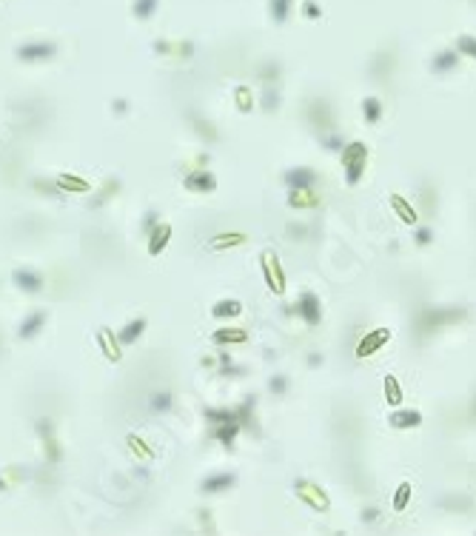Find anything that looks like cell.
<instances>
[{
  "mask_svg": "<svg viewBox=\"0 0 476 536\" xmlns=\"http://www.w3.org/2000/svg\"><path fill=\"white\" fill-rule=\"evenodd\" d=\"M37 431H41V436H43V448H49L46 459H49V462H60V448H57V439L52 436V423H49V419H41V423H37Z\"/></svg>",
  "mask_w": 476,
  "mask_h": 536,
  "instance_id": "cell-26",
  "label": "cell"
},
{
  "mask_svg": "<svg viewBox=\"0 0 476 536\" xmlns=\"http://www.w3.org/2000/svg\"><path fill=\"white\" fill-rule=\"evenodd\" d=\"M194 131L200 134L203 140H208V143H217V140H220V134H217V129L212 126V120H203V118H197V114H194Z\"/></svg>",
  "mask_w": 476,
  "mask_h": 536,
  "instance_id": "cell-39",
  "label": "cell"
},
{
  "mask_svg": "<svg viewBox=\"0 0 476 536\" xmlns=\"http://www.w3.org/2000/svg\"><path fill=\"white\" fill-rule=\"evenodd\" d=\"M260 263H262V277H265V285L269 291L282 297L285 289H288V280H285V271H282V263L277 257V252H262L260 254Z\"/></svg>",
  "mask_w": 476,
  "mask_h": 536,
  "instance_id": "cell-3",
  "label": "cell"
},
{
  "mask_svg": "<svg viewBox=\"0 0 476 536\" xmlns=\"http://www.w3.org/2000/svg\"><path fill=\"white\" fill-rule=\"evenodd\" d=\"M240 314H242V302L234 300V297L220 300L214 309H212V317H214V320H231V317H240Z\"/></svg>",
  "mask_w": 476,
  "mask_h": 536,
  "instance_id": "cell-29",
  "label": "cell"
},
{
  "mask_svg": "<svg viewBox=\"0 0 476 536\" xmlns=\"http://www.w3.org/2000/svg\"><path fill=\"white\" fill-rule=\"evenodd\" d=\"M260 109H262V111H269V114L280 109V91H277L274 86H265V89H262V100H260Z\"/></svg>",
  "mask_w": 476,
  "mask_h": 536,
  "instance_id": "cell-40",
  "label": "cell"
},
{
  "mask_svg": "<svg viewBox=\"0 0 476 536\" xmlns=\"http://www.w3.org/2000/svg\"><path fill=\"white\" fill-rule=\"evenodd\" d=\"M54 183H57V188H60V191H78V194L91 191V183L86 177H78V175H57Z\"/></svg>",
  "mask_w": 476,
  "mask_h": 536,
  "instance_id": "cell-28",
  "label": "cell"
},
{
  "mask_svg": "<svg viewBox=\"0 0 476 536\" xmlns=\"http://www.w3.org/2000/svg\"><path fill=\"white\" fill-rule=\"evenodd\" d=\"M319 205V194L314 188H297V191H288V208H317Z\"/></svg>",
  "mask_w": 476,
  "mask_h": 536,
  "instance_id": "cell-22",
  "label": "cell"
},
{
  "mask_svg": "<svg viewBox=\"0 0 476 536\" xmlns=\"http://www.w3.org/2000/svg\"><path fill=\"white\" fill-rule=\"evenodd\" d=\"M146 325H148V320L146 317H135V320H128L123 328L117 331V339H120V346L123 348H128V346H135V342L143 337V331H146Z\"/></svg>",
  "mask_w": 476,
  "mask_h": 536,
  "instance_id": "cell-18",
  "label": "cell"
},
{
  "mask_svg": "<svg viewBox=\"0 0 476 536\" xmlns=\"http://www.w3.org/2000/svg\"><path fill=\"white\" fill-rule=\"evenodd\" d=\"M111 109H114V114H126V111H128V103H126L123 98H117V100L111 103Z\"/></svg>",
  "mask_w": 476,
  "mask_h": 536,
  "instance_id": "cell-54",
  "label": "cell"
},
{
  "mask_svg": "<svg viewBox=\"0 0 476 536\" xmlns=\"http://www.w3.org/2000/svg\"><path fill=\"white\" fill-rule=\"evenodd\" d=\"M294 493H297V500L306 502L311 511H319V513L331 511V496L322 491L317 482H311V480H297L294 482Z\"/></svg>",
  "mask_w": 476,
  "mask_h": 536,
  "instance_id": "cell-4",
  "label": "cell"
},
{
  "mask_svg": "<svg viewBox=\"0 0 476 536\" xmlns=\"http://www.w3.org/2000/svg\"><path fill=\"white\" fill-rule=\"evenodd\" d=\"M339 160H342V175H345V183L351 188L359 186V180L365 177V168H368V146L363 140H351V143L342 146Z\"/></svg>",
  "mask_w": 476,
  "mask_h": 536,
  "instance_id": "cell-1",
  "label": "cell"
},
{
  "mask_svg": "<svg viewBox=\"0 0 476 536\" xmlns=\"http://www.w3.org/2000/svg\"><path fill=\"white\" fill-rule=\"evenodd\" d=\"M291 3H294V0H271V21H274L277 26H282L285 21H288Z\"/></svg>",
  "mask_w": 476,
  "mask_h": 536,
  "instance_id": "cell-36",
  "label": "cell"
},
{
  "mask_svg": "<svg viewBox=\"0 0 476 536\" xmlns=\"http://www.w3.org/2000/svg\"><path fill=\"white\" fill-rule=\"evenodd\" d=\"M388 425H391L394 431L420 428V425H422V411H416V408H396V411L388 416Z\"/></svg>",
  "mask_w": 476,
  "mask_h": 536,
  "instance_id": "cell-14",
  "label": "cell"
},
{
  "mask_svg": "<svg viewBox=\"0 0 476 536\" xmlns=\"http://www.w3.org/2000/svg\"><path fill=\"white\" fill-rule=\"evenodd\" d=\"M171 408H174V397H171L168 391H157L155 397H151V411L155 414H168Z\"/></svg>",
  "mask_w": 476,
  "mask_h": 536,
  "instance_id": "cell-38",
  "label": "cell"
},
{
  "mask_svg": "<svg viewBox=\"0 0 476 536\" xmlns=\"http://www.w3.org/2000/svg\"><path fill=\"white\" fill-rule=\"evenodd\" d=\"M413 243L420 245V248L431 245L433 243V228L431 225H413Z\"/></svg>",
  "mask_w": 476,
  "mask_h": 536,
  "instance_id": "cell-46",
  "label": "cell"
},
{
  "mask_svg": "<svg viewBox=\"0 0 476 536\" xmlns=\"http://www.w3.org/2000/svg\"><path fill=\"white\" fill-rule=\"evenodd\" d=\"M294 311H297V317L302 322L311 325V328H317V325L322 322V302H319V297L314 291H302L299 300L294 302Z\"/></svg>",
  "mask_w": 476,
  "mask_h": 536,
  "instance_id": "cell-8",
  "label": "cell"
},
{
  "mask_svg": "<svg viewBox=\"0 0 476 536\" xmlns=\"http://www.w3.org/2000/svg\"><path fill=\"white\" fill-rule=\"evenodd\" d=\"M155 49L157 54H177V57H194L197 46L192 41H183V43H168V41H155Z\"/></svg>",
  "mask_w": 476,
  "mask_h": 536,
  "instance_id": "cell-25",
  "label": "cell"
},
{
  "mask_svg": "<svg viewBox=\"0 0 476 536\" xmlns=\"http://www.w3.org/2000/svg\"><path fill=\"white\" fill-rule=\"evenodd\" d=\"M269 391L274 397H285V394H288V377H285V374H274L269 379Z\"/></svg>",
  "mask_w": 476,
  "mask_h": 536,
  "instance_id": "cell-47",
  "label": "cell"
},
{
  "mask_svg": "<svg viewBox=\"0 0 476 536\" xmlns=\"http://www.w3.org/2000/svg\"><path fill=\"white\" fill-rule=\"evenodd\" d=\"M460 52L456 49H442V52H436L433 54V60H431V71L433 74H451L460 69Z\"/></svg>",
  "mask_w": 476,
  "mask_h": 536,
  "instance_id": "cell-15",
  "label": "cell"
},
{
  "mask_svg": "<svg viewBox=\"0 0 476 536\" xmlns=\"http://www.w3.org/2000/svg\"><path fill=\"white\" fill-rule=\"evenodd\" d=\"M237 485V476L234 473H212V476H205V480L200 482V491L203 493H223V491H231Z\"/></svg>",
  "mask_w": 476,
  "mask_h": 536,
  "instance_id": "cell-17",
  "label": "cell"
},
{
  "mask_svg": "<svg viewBox=\"0 0 476 536\" xmlns=\"http://www.w3.org/2000/svg\"><path fill=\"white\" fill-rule=\"evenodd\" d=\"M411 502V482H399L396 485V493H394V511H405Z\"/></svg>",
  "mask_w": 476,
  "mask_h": 536,
  "instance_id": "cell-43",
  "label": "cell"
},
{
  "mask_svg": "<svg viewBox=\"0 0 476 536\" xmlns=\"http://www.w3.org/2000/svg\"><path fill=\"white\" fill-rule=\"evenodd\" d=\"M473 416H476V399H473Z\"/></svg>",
  "mask_w": 476,
  "mask_h": 536,
  "instance_id": "cell-56",
  "label": "cell"
},
{
  "mask_svg": "<svg viewBox=\"0 0 476 536\" xmlns=\"http://www.w3.org/2000/svg\"><path fill=\"white\" fill-rule=\"evenodd\" d=\"M302 14H306L308 21H319V17H322V9H319L317 0H302Z\"/></svg>",
  "mask_w": 476,
  "mask_h": 536,
  "instance_id": "cell-49",
  "label": "cell"
},
{
  "mask_svg": "<svg viewBox=\"0 0 476 536\" xmlns=\"http://www.w3.org/2000/svg\"><path fill=\"white\" fill-rule=\"evenodd\" d=\"M234 100H237V111H242V114H249L254 109V94H251L249 86H237L234 89Z\"/></svg>",
  "mask_w": 476,
  "mask_h": 536,
  "instance_id": "cell-37",
  "label": "cell"
},
{
  "mask_svg": "<svg viewBox=\"0 0 476 536\" xmlns=\"http://www.w3.org/2000/svg\"><path fill=\"white\" fill-rule=\"evenodd\" d=\"M171 234H174V228H171V223L160 220L151 232L146 234L148 237V257H160L166 252V245L171 243Z\"/></svg>",
  "mask_w": 476,
  "mask_h": 536,
  "instance_id": "cell-12",
  "label": "cell"
},
{
  "mask_svg": "<svg viewBox=\"0 0 476 536\" xmlns=\"http://www.w3.org/2000/svg\"><path fill=\"white\" fill-rule=\"evenodd\" d=\"M117 194H120V180H106L103 188L89 200V205H91V208H100V205H106L111 197H117Z\"/></svg>",
  "mask_w": 476,
  "mask_h": 536,
  "instance_id": "cell-31",
  "label": "cell"
},
{
  "mask_svg": "<svg viewBox=\"0 0 476 536\" xmlns=\"http://www.w3.org/2000/svg\"><path fill=\"white\" fill-rule=\"evenodd\" d=\"M308 366H311V368L322 366V357H319V354H308Z\"/></svg>",
  "mask_w": 476,
  "mask_h": 536,
  "instance_id": "cell-55",
  "label": "cell"
},
{
  "mask_svg": "<svg viewBox=\"0 0 476 536\" xmlns=\"http://www.w3.org/2000/svg\"><path fill=\"white\" fill-rule=\"evenodd\" d=\"M308 228L306 225H297V223H288V234H291V240H302V234H306Z\"/></svg>",
  "mask_w": 476,
  "mask_h": 536,
  "instance_id": "cell-52",
  "label": "cell"
},
{
  "mask_svg": "<svg viewBox=\"0 0 476 536\" xmlns=\"http://www.w3.org/2000/svg\"><path fill=\"white\" fill-rule=\"evenodd\" d=\"M205 419L212 425H220V423H231L234 416V408H205Z\"/></svg>",
  "mask_w": 476,
  "mask_h": 536,
  "instance_id": "cell-41",
  "label": "cell"
},
{
  "mask_svg": "<svg viewBox=\"0 0 476 536\" xmlns=\"http://www.w3.org/2000/svg\"><path fill=\"white\" fill-rule=\"evenodd\" d=\"M26 480V471L21 465H9L3 473H0V491H12Z\"/></svg>",
  "mask_w": 476,
  "mask_h": 536,
  "instance_id": "cell-32",
  "label": "cell"
},
{
  "mask_svg": "<svg viewBox=\"0 0 476 536\" xmlns=\"http://www.w3.org/2000/svg\"><path fill=\"white\" fill-rule=\"evenodd\" d=\"M391 337H394L391 328H371V331H365L363 337H359L356 348H354L356 359H365V357H374L376 351H383V346H385Z\"/></svg>",
  "mask_w": 476,
  "mask_h": 536,
  "instance_id": "cell-7",
  "label": "cell"
},
{
  "mask_svg": "<svg viewBox=\"0 0 476 536\" xmlns=\"http://www.w3.org/2000/svg\"><path fill=\"white\" fill-rule=\"evenodd\" d=\"M319 143L326 151H342V146H345V140H342V134L339 131H326V134H319Z\"/></svg>",
  "mask_w": 476,
  "mask_h": 536,
  "instance_id": "cell-44",
  "label": "cell"
},
{
  "mask_svg": "<svg viewBox=\"0 0 476 536\" xmlns=\"http://www.w3.org/2000/svg\"><path fill=\"white\" fill-rule=\"evenodd\" d=\"M257 78L265 83V86H271V83H277L280 78H282V63L280 60H262L260 63V69H257Z\"/></svg>",
  "mask_w": 476,
  "mask_h": 536,
  "instance_id": "cell-30",
  "label": "cell"
},
{
  "mask_svg": "<svg viewBox=\"0 0 476 536\" xmlns=\"http://www.w3.org/2000/svg\"><path fill=\"white\" fill-rule=\"evenodd\" d=\"M282 183L288 186V191H297V188H317L319 183V175L311 168V166H294L282 175Z\"/></svg>",
  "mask_w": 476,
  "mask_h": 536,
  "instance_id": "cell-10",
  "label": "cell"
},
{
  "mask_svg": "<svg viewBox=\"0 0 476 536\" xmlns=\"http://www.w3.org/2000/svg\"><path fill=\"white\" fill-rule=\"evenodd\" d=\"M98 346H100V351H103V357H106L109 362H120V359H123V346H120V339L114 337V331L106 328V325H100V328H98Z\"/></svg>",
  "mask_w": 476,
  "mask_h": 536,
  "instance_id": "cell-13",
  "label": "cell"
},
{
  "mask_svg": "<svg viewBox=\"0 0 476 536\" xmlns=\"http://www.w3.org/2000/svg\"><path fill=\"white\" fill-rule=\"evenodd\" d=\"M391 208H394V212L399 214V220H403L405 225H416V223H420V214H416V208L403 197V194H391Z\"/></svg>",
  "mask_w": 476,
  "mask_h": 536,
  "instance_id": "cell-24",
  "label": "cell"
},
{
  "mask_svg": "<svg viewBox=\"0 0 476 536\" xmlns=\"http://www.w3.org/2000/svg\"><path fill=\"white\" fill-rule=\"evenodd\" d=\"M0 346H3V339H0Z\"/></svg>",
  "mask_w": 476,
  "mask_h": 536,
  "instance_id": "cell-57",
  "label": "cell"
},
{
  "mask_svg": "<svg viewBox=\"0 0 476 536\" xmlns=\"http://www.w3.org/2000/svg\"><path fill=\"white\" fill-rule=\"evenodd\" d=\"M431 191H433V188H431L428 183H425L422 191H420V205H422V214H425V217H433V212H436V194L431 197Z\"/></svg>",
  "mask_w": 476,
  "mask_h": 536,
  "instance_id": "cell-45",
  "label": "cell"
},
{
  "mask_svg": "<svg viewBox=\"0 0 476 536\" xmlns=\"http://www.w3.org/2000/svg\"><path fill=\"white\" fill-rule=\"evenodd\" d=\"M214 346H245L249 342V331L245 328H217L212 334Z\"/></svg>",
  "mask_w": 476,
  "mask_h": 536,
  "instance_id": "cell-21",
  "label": "cell"
},
{
  "mask_svg": "<svg viewBox=\"0 0 476 536\" xmlns=\"http://www.w3.org/2000/svg\"><path fill=\"white\" fill-rule=\"evenodd\" d=\"M12 282H14L23 294H41V291L46 289L43 274L34 271V268H14V271H12Z\"/></svg>",
  "mask_w": 476,
  "mask_h": 536,
  "instance_id": "cell-11",
  "label": "cell"
},
{
  "mask_svg": "<svg viewBox=\"0 0 476 536\" xmlns=\"http://www.w3.org/2000/svg\"><path fill=\"white\" fill-rule=\"evenodd\" d=\"M306 120L319 131V134H326V131H331L334 129V106H331V100H326V98H311L308 100V106H306Z\"/></svg>",
  "mask_w": 476,
  "mask_h": 536,
  "instance_id": "cell-5",
  "label": "cell"
},
{
  "mask_svg": "<svg viewBox=\"0 0 476 536\" xmlns=\"http://www.w3.org/2000/svg\"><path fill=\"white\" fill-rule=\"evenodd\" d=\"M217 374H220V377H242L245 368H242V366H234V362H228V366H220V368H217Z\"/></svg>",
  "mask_w": 476,
  "mask_h": 536,
  "instance_id": "cell-51",
  "label": "cell"
},
{
  "mask_svg": "<svg viewBox=\"0 0 476 536\" xmlns=\"http://www.w3.org/2000/svg\"><path fill=\"white\" fill-rule=\"evenodd\" d=\"M183 186H185V191H192V194H212V191H217V177H214V171H208L203 166V168L188 171L183 177Z\"/></svg>",
  "mask_w": 476,
  "mask_h": 536,
  "instance_id": "cell-9",
  "label": "cell"
},
{
  "mask_svg": "<svg viewBox=\"0 0 476 536\" xmlns=\"http://www.w3.org/2000/svg\"><path fill=\"white\" fill-rule=\"evenodd\" d=\"M126 443H128V451L131 454H135L137 459H140V462H151V459H155V448H148L146 445V439H140V436H135V434H131L128 439H126Z\"/></svg>",
  "mask_w": 476,
  "mask_h": 536,
  "instance_id": "cell-33",
  "label": "cell"
},
{
  "mask_svg": "<svg viewBox=\"0 0 476 536\" xmlns=\"http://www.w3.org/2000/svg\"><path fill=\"white\" fill-rule=\"evenodd\" d=\"M383 388H385V402H388L391 408H399V405H403L405 391H403V386H399V379H396L394 374H385Z\"/></svg>",
  "mask_w": 476,
  "mask_h": 536,
  "instance_id": "cell-27",
  "label": "cell"
},
{
  "mask_svg": "<svg viewBox=\"0 0 476 536\" xmlns=\"http://www.w3.org/2000/svg\"><path fill=\"white\" fill-rule=\"evenodd\" d=\"M34 188H41V194H49V197H57L60 194V188H57V183L54 180H34Z\"/></svg>",
  "mask_w": 476,
  "mask_h": 536,
  "instance_id": "cell-50",
  "label": "cell"
},
{
  "mask_svg": "<svg viewBox=\"0 0 476 536\" xmlns=\"http://www.w3.org/2000/svg\"><path fill=\"white\" fill-rule=\"evenodd\" d=\"M363 114H365L368 126H376L379 120H383V100H379V98H365L363 100Z\"/></svg>",
  "mask_w": 476,
  "mask_h": 536,
  "instance_id": "cell-35",
  "label": "cell"
},
{
  "mask_svg": "<svg viewBox=\"0 0 476 536\" xmlns=\"http://www.w3.org/2000/svg\"><path fill=\"white\" fill-rule=\"evenodd\" d=\"M157 9H160V0H135V3H131V14H135L137 21H151Z\"/></svg>",
  "mask_w": 476,
  "mask_h": 536,
  "instance_id": "cell-34",
  "label": "cell"
},
{
  "mask_svg": "<svg viewBox=\"0 0 476 536\" xmlns=\"http://www.w3.org/2000/svg\"><path fill=\"white\" fill-rule=\"evenodd\" d=\"M17 60L21 63H46L57 57V43L54 41H29L23 46L14 49Z\"/></svg>",
  "mask_w": 476,
  "mask_h": 536,
  "instance_id": "cell-6",
  "label": "cell"
},
{
  "mask_svg": "<svg viewBox=\"0 0 476 536\" xmlns=\"http://www.w3.org/2000/svg\"><path fill=\"white\" fill-rule=\"evenodd\" d=\"M254 405H257V397H249V399L242 402V405H237V408H234V416H237L240 428L260 434V428H257V416H254Z\"/></svg>",
  "mask_w": 476,
  "mask_h": 536,
  "instance_id": "cell-20",
  "label": "cell"
},
{
  "mask_svg": "<svg viewBox=\"0 0 476 536\" xmlns=\"http://www.w3.org/2000/svg\"><path fill=\"white\" fill-rule=\"evenodd\" d=\"M245 243H249V234H242V232H220L208 240V248L212 252H225V248H237Z\"/></svg>",
  "mask_w": 476,
  "mask_h": 536,
  "instance_id": "cell-19",
  "label": "cell"
},
{
  "mask_svg": "<svg viewBox=\"0 0 476 536\" xmlns=\"http://www.w3.org/2000/svg\"><path fill=\"white\" fill-rule=\"evenodd\" d=\"M157 223H160V212H157V208H148V212H146V217H143L140 232H143V234H148V232H151V228H155Z\"/></svg>",
  "mask_w": 476,
  "mask_h": 536,
  "instance_id": "cell-48",
  "label": "cell"
},
{
  "mask_svg": "<svg viewBox=\"0 0 476 536\" xmlns=\"http://www.w3.org/2000/svg\"><path fill=\"white\" fill-rule=\"evenodd\" d=\"M242 428H240V423L237 419H231V423H220V425H212V439H217L220 445H225V448H234V439H237V434H240Z\"/></svg>",
  "mask_w": 476,
  "mask_h": 536,
  "instance_id": "cell-23",
  "label": "cell"
},
{
  "mask_svg": "<svg viewBox=\"0 0 476 536\" xmlns=\"http://www.w3.org/2000/svg\"><path fill=\"white\" fill-rule=\"evenodd\" d=\"M376 520H379V508L371 505V508L363 511V522H365V525H371V522H376Z\"/></svg>",
  "mask_w": 476,
  "mask_h": 536,
  "instance_id": "cell-53",
  "label": "cell"
},
{
  "mask_svg": "<svg viewBox=\"0 0 476 536\" xmlns=\"http://www.w3.org/2000/svg\"><path fill=\"white\" fill-rule=\"evenodd\" d=\"M456 52H460L462 57L476 60V37L473 34H460V37H456Z\"/></svg>",
  "mask_w": 476,
  "mask_h": 536,
  "instance_id": "cell-42",
  "label": "cell"
},
{
  "mask_svg": "<svg viewBox=\"0 0 476 536\" xmlns=\"http://www.w3.org/2000/svg\"><path fill=\"white\" fill-rule=\"evenodd\" d=\"M46 322H49V314H46V311H32V314L21 322V328H17V337H21V339H34L37 334L46 328Z\"/></svg>",
  "mask_w": 476,
  "mask_h": 536,
  "instance_id": "cell-16",
  "label": "cell"
},
{
  "mask_svg": "<svg viewBox=\"0 0 476 536\" xmlns=\"http://www.w3.org/2000/svg\"><path fill=\"white\" fill-rule=\"evenodd\" d=\"M465 317H468L465 305H460V309H453V305H436V309H425L420 317H416V328L420 331H436V328H442V325L460 322Z\"/></svg>",
  "mask_w": 476,
  "mask_h": 536,
  "instance_id": "cell-2",
  "label": "cell"
}]
</instances>
